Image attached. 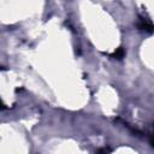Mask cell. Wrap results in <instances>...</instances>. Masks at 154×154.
Masks as SVG:
<instances>
[{"instance_id": "obj_1", "label": "cell", "mask_w": 154, "mask_h": 154, "mask_svg": "<svg viewBox=\"0 0 154 154\" xmlns=\"http://www.w3.org/2000/svg\"><path fill=\"white\" fill-rule=\"evenodd\" d=\"M137 26H138V29H141V30H143V31H146V32H149V34L154 32V25H153L149 20H147V19H144V18H141V19H140Z\"/></svg>"}, {"instance_id": "obj_2", "label": "cell", "mask_w": 154, "mask_h": 154, "mask_svg": "<svg viewBox=\"0 0 154 154\" xmlns=\"http://www.w3.org/2000/svg\"><path fill=\"white\" fill-rule=\"evenodd\" d=\"M124 54H125V52H124V49L122 48V47H119L111 57H113V58H117V59H120V58H123L124 57Z\"/></svg>"}]
</instances>
